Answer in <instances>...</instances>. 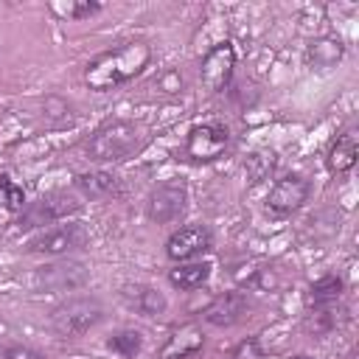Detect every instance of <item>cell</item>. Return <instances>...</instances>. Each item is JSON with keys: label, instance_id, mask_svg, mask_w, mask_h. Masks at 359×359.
<instances>
[{"label": "cell", "instance_id": "obj_16", "mask_svg": "<svg viewBox=\"0 0 359 359\" xmlns=\"http://www.w3.org/2000/svg\"><path fill=\"white\" fill-rule=\"evenodd\" d=\"M356 157H359V140H356L353 132H345V135H339V137L334 140V146L328 149L325 163H328V171L342 174V171H351V168H353Z\"/></svg>", "mask_w": 359, "mask_h": 359}, {"label": "cell", "instance_id": "obj_2", "mask_svg": "<svg viewBox=\"0 0 359 359\" xmlns=\"http://www.w3.org/2000/svg\"><path fill=\"white\" fill-rule=\"evenodd\" d=\"M84 149L98 163H118L140 149V132L129 121H112L95 129Z\"/></svg>", "mask_w": 359, "mask_h": 359}, {"label": "cell", "instance_id": "obj_12", "mask_svg": "<svg viewBox=\"0 0 359 359\" xmlns=\"http://www.w3.org/2000/svg\"><path fill=\"white\" fill-rule=\"evenodd\" d=\"M247 311H250V303L241 292H224L202 311V317H205V323H210L216 328H230V325L241 323Z\"/></svg>", "mask_w": 359, "mask_h": 359}, {"label": "cell", "instance_id": "obj_6", "mask_svg": "<svg viewBox=\"0 0 359 359\" xmlns=\"http://www.w3.org/2000/svg\"><path fill=\"white\" fill-rule=\"evenodd\" d=\"M79 210V202L70 196V194H48V196H39L31 208L22 210L20 216V227H45V224H53L59 219H67L70 213Z\"/></svg>", "mask_w": 359, "mask_h": 359}, {"label": "cell", "instance_id": "obj_14", "mask_svg": "<svg viewBox=\"0 0 359 359\" xmlns=\"http://www.w3.org/2000/svg\"><path fill=\"white\" fill-rule=\"evenodd\" d=\"M202 342H205L202 328H196L194 323L180 325V328L168 337V342L163 345L160 359H188V356H194V353L202 348Z\"/></svg>", "mask_w": 359, "mask_h": 359}, {"label": "cell", "instance_id": "obj_1", "mask_svg": "<svg viewBox=\"0 0 359 359\" xmlns=\"http://www.w3.org/2000/svg\"><path fill=\"white\" fill-rule=\"evenodd\" d=\"M151 59V50L149 45L143 42H129L118 50H109V53H101L95 56L87 70H84V81L90 90H112V87H121L126 81H132L137 73H143V67L149 65Z\"/></svg>", "mask_w": 359, "mask_h": 359}, {"label": "cell", "instance_id": "obj_26", "mask_svg": "<svg viewBox=\"0 0 359 359\" xmlns=\"http://www.w3.org/2000/svg\"><path fill=\"white\" fill-rule=\"evenodd\" d=\"M0 359H45L39 351L28 348V345H3L0 348Z\"/></svg>", "mask_w": 359, "mask_h": 359}, {"label": "cell", "instance_id": "obj_24", "mask_svg": "<svg viewBox=\"0 0 359 359\" xmlns=\"http://www.w3.org/2000/svg\"><path fill=\"white\" fill-rule=\"evenodd\" d=\"M275 160L272 154H250L247 157V174H250V182H261L269 171H272Z\"/></svg>", "mask_w": 359, "mask_h": 359}, {"label": "cell", "instance_id": "obj_22", "mask_svg": "<svg viewBox=\"0 0 359 359\" xmlns=\"http://www.w3.org/2000/svg\"><path fill=\"white\" fill-rule=\"evenodd\" d=\"M0 205H3L6 210H22V205H25L22 188H20L8 174H0Z\"/></svg>", "mask_w": 359, "mask_h": 359}, {"label": "cell", "instance_id": "obj_3", "mask_svg": "<svg viewBox=\"0 0 359 359\" xmlns=\"http://www.w3.org/2000/svg\"><path fill=\"white\" fill-rule=\"evenodd\" d=\"M104 320V306L95 297H73L67 303H62L53 317L50 325L59 337L65 339H79L81 334H87L93 325H98Z\"/></svg>", "mask_w": 359, "mask_h": 359}, {"label": "cell", "instance_id": "obj_15", "mask_svg": "<svg viewBox=\"0 0 359 359\" xmlns=\"http://www.w3.org/2000/svg\"><path fill=\"white\" fill-rule=\"evenodd\" d=\"M76 188L87 199H109L121 191V180L109 171H84L76 177Z\"/></svg>", "mask_w": 359, "mask_h": 359}, {"label": "cell", "instance_id": "obj_13", "mask_svg": "<svg viewBox=\"0 0 359 359\" xmlns=\"http://www.w3.org/2000/svg\"><path fill=\"white\" fill-rule=\"evenodd\" d=\"M123 300L143 317H157L168 309V300L160 289L149 286V283H135V286H123Z\"/></svg>", "mask_w": 359, "mask_h": 359}, {"label": "cell", "instance_id": "obj_7", "mask_svg": "<svg viewBox=\"0 0 359 359\" xmlns=\"http://www.w3.org/2000/svg\"><path fill=\"white\" fill-rule=\"evenodd\" d=\"M87 269L81 264H45L34 269L31 286L39 292H73L87 283Z\"/></svg>", "mask_w": 359, "mask_h": 359}, {"label": "cell", "instance_id": "obj_23", "mask_svg": "<svg viewBox=\"0 0 359 359\" xmlns=\"http://www.w3.org/2000/svg\"><path fill=\"white\" fill-rule=\"evenodd\" d=\"M339 294H342V278H337V275H325V278H320V280L311 283V297L317 303L337 300Z\"/></svg>", "mask_w": 359, "mask_h": 359}, {"label": "cell", "instance_id": "obj_8", "mask_svg": "<svg viewBox=\"0 0 359 359\" xmlns=\"http://www.w3.org/2000/svg\"><path fill=\"white\" fill-rule=\"evenodd\" d=\"M230 143V132L224 123H202L188 132L185 157L191 160H216Z\"/></svg>", "mask_w": 359, "mask_h": 359}, {"label": "cell", "instance_id": "obj_17", "mask_svg": "<svg viewBox=\"0 0 359 359\" xmlns=\"http://www.w3.org/2000/svg\"><path fill=\"white\" fill-rule=\"evenodd\" d=\"M210 278V264L208 261H194V264H180L168 272V283L182 289V292H191V289H199L202 283H208Z\"/></svg>", "mask_w": 359, "mask_h": 359}, {"label": "cell", "instance_id": "obj_28", "mask_svg": "<svg viewBox=\"0 0 359 359\" xmlns=\"http://www.w3.org/2000/svg\"><path fill=\"white\" fill-rule=\"evenodd\" d=\"M292 359H311V356H306V353H300V356H292Z\"/></svg>", "mask_w": 359, "mask_h": 359}, {"label": "cell", "instance_id": "obj_5", "mask_svg": "<svg viewBox=\"0 0 359 359\" xmlns=\"http://www.w3.org/2000/svg\"><path fill=\"white\" fill-rule=\"evenodd\" d=\"M188 208V185L182 180H165L160 182L146 202V213L151 222L157 224H168L174 219H180Z\"/></svg>", "mask_w": 359, "mask_h": 359}, {"label": "cell", "instance_id": "obj_11", "mask_svg": "<svg viewBox=\"0 0 359 359\" xmlns=\"http://www.w3.org/2000/svg\"><path fill=\"white\" fill-rule=\"evenodd\" d=\"M210 244H213V236L205 224H188V227H180L168 236L165 255L171 261H188V258H196V255L208 252Z\"/></svg>", "mask_w": 359, "mask_h": 359}, {"label": "cell", "instance_id": "obj_18", "mask_svg": "<svg viewBox=\"0 0 359 359\" xmlns=\"http://www.w3.org/2000/svg\"><path fill=\"white\" fill-rule=\"evenodd\" d=\"M342 53H345V48H342V42L337 36H320L306 50L309 65H314V67H331V65H337L342 59Z\"/></svg>", "mask_w": 359, "mask_h": 359}, {"label": "cell", "instance_id": "obj_20", "mask_svg": "<svg viewBox=\"0 0 359 359\" xmlns=\"http://www.w3.org/2000/svg\"><path fill=\"white\" fill-rule=\"evenodd\" d=\"M50 11L59 14V17H65V20H84V17H90L95 11H101V6L98 3H90V0H84V3L67 0V3H50Z\"/></svg>", "mask_w": 359, "mask_h": 359}, {"label": "cell", "instance_id": "obj_4", "mask_svg": "<svg viewBox=\"0 0 359 359\" xmlns=\"http://www.w3.org/2000/svg\"><path fill=\"white\" fill-rule=\"evenodd\" d=\"M87 241H90L87 227L79 224V222H67V224H56V227H45V230H39V233L28 241V252L65 255V252L81 250Z\"/></svg>", "mask_w": 359, "mask_h": 359}, {"label": "cell", "instance_id": "obj_21", "mask_svg": "<svg viewBox=\"0 0 359 359\" xmlns=\"http://www.w3.org/2000/svg\"><path fill=\"white\" fill-rule=\"evenodd\" d=\"M42 115H45V121H48V123H56V126H62V123H70V121H73L70 104H67L65 98H59V95H48V98L42 101Z\"/></svg>", "mask_w": 359, "mask_h": 359}, {"label": "cell", "instance_id": "obj_9", "mask_svg": "<svg viewBox=\"0 0 359 359\" xmlns=\"http://www.w3.org/2000/svg\"><path fill=\"white\" fill-rule=\"evenodd\" d=\"M309 194H311V185H309L306 177H300V174H286V177H280V180L272 185V191H269V196H266V208H269L272 213H278V216H286V213L303 208L306 199H309Z\"/></svg>", "mask_w": 359, "mask_h": 359}, {"label": "cell", "instance_id": "obj_25", "mask_svg": "<svg viewBox=\"0 0 359 359\" xmlns=\"http://www.w3.org/2000/svg\"><path fill=\"white\" fill-rule=\"evenodd\" d=\"M334 311H328V309H317V311H311L309 314V328L314 331V334H323V331H328V328H334V317H331Z\"/></svg>", "mask_w": 359, "mask_h": 359}, {"label": "cell", "instance_id": "obj_27", "mask_svg": "<svg viewBox=\"0 0 359 359\" xmlns=\"http://www.w3.org/2000/svg\"><path fill=\"white\" fill-rule=\"evenodd\" d=\"M154 87H160V93H180V90H182V76H180L177 70H165V73L154 81Z\"/></svg>", "mask_w": 359, "mask_h": 359}, {"label": "cell", "instance_id": "obj_19", "mask_svg": "<svg viewBox=\"0 0 359 359\" xmlns=\"http://www.w3.org/2000/svg\"><path fill=\"white\" fill-rule=\"evenodd\" d=\"M107 348H109L112 353L123 356V359H135V356L140 353V348H143V337H140L135 328H121V331H115V334L107 339Z\"/></svg>", "mask_w": 359, "mask_h": 359}, {"label": "cell", "instance_id": "obj_10", "mask_svg": "<svg viewBox=\"0 0 359 359\" xmlns=\"http://www.w3.org/2000/svg\"><path fill=\"white\" fill-rule=\"evenodd\" d=\"M233 67H236V50L230 42H219L213 45L205 59H202V67H199V76H202V84L208 93H219L230 76H233Z\"/></svg>", "mask_w": 359, "mask_h": 359}]
</instances>
